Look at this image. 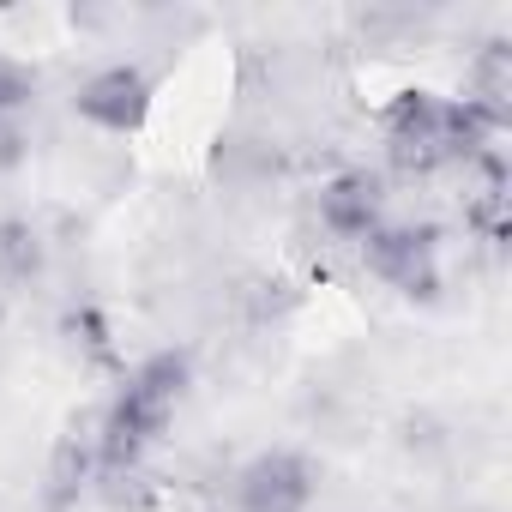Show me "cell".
Wrapping results in <instances>:
<instances>
[{"mask_svg":"<svg viewBox=\"0 0 512 512\" xmlns=\"http://www.w3.org/2000/svg\"><path fill=\"white\" fill-rule=\"evenodd\" d=\"M13 163H25V127L19 115H0V169H13Z\"/></svg>","mask_w":512,"mask_h":512,"instance_id":"7c38bea8","label":"cell"},{"mask_svg":"<svg viewBox=\"0 0 512 512\" xmlns=\"http://www.w3.org/2000/svg\"><path fill=\"white\" fill-rule=\"evenodd\" d=\"M25 97H31V79H25L13 61H0V115H19Z\"/></svg>","mask_w":512,"mask_h":512,"instance_id":"8fae6325","label":"cell"},{"mask_svg":"<svg viewBox=\"0 0 512 512\" xmlns=\"http://www.w3.org/2000/svg\"><path fill=\"white\" fill-rule=\"evenodd\" d=\"M500 133L458 97H440V91H398L386 109H380V145L392 157L398 175H446V169H464L470 157H482Z\"/></svg>","mask_w":512,"mask_h":512,"instance_id":"6da1fadb","label":"cell"},{"mask_svg":"<svg viewBox=\"0 0 512 512\" xmlns=\"http://www.w3.org/2000/svg\"><path fill=\"white\" fill-rule=\"evenodd\" d=\"M320 464L296 446H266L235 470V512H314Z\"/></svg>","mask_w":512,"mask_h":512,"instance_id":"277c9868","label":"cell"},{"mask_svg":"<svg viewBox=\"0 0 512 512\" xmlns=\"http://www.w3.org/2000/svg\"><path fill=\"white\" fill-rule=\"evenodd\" d=\"M43 272V235L31 217H0V290H25Z\"/></svg>","mask_w":512,"mask_h":512,"instance_id":"30bf717a","label":"cell"},{"mask_svg":"<svg viewBox=\"0 0 512 512\" xmlns=\"http://www.w3.org/2000/svg\"><path fill=\"white\" fill-rule=\"evenodd\" d=\"M187 380H193V362L181 350H157L145 356L109 398V410L97 416V452H103V476H121L133 470L181 416L187 404Z\"/></svg>","mask_w":512,"mask_h":512,"instance_id":"7a4b0ae2","label":"cell"},{"mask_svg":"<svg viewBox=\"0 0 512 512\" xmlns=\"http://www.w3.org/2000/svg\"><path fill=\"white\" fill-rule=\"evenodd\" d=\"M458 175H464V223L488 247H500L506 241V223H512V169H506L500 145H488L482 157H470Z\"/></svg>","mask_w":512,"mask_h":512,"instance_id":"52a82bcc","label":"cell"},{"mask_svg":"<svg viewBox=\"0 0 512 512\" xmlns=\"http://www.w3.org/2000/svg\"><path fill=\"white\" fill-rule=\"evenodd\" d=\"M151 103H157V79L139 61H109L73 91V115L91 121L97 133H115V139L139 133L151 121Z\"/></svg>","mask_w":512,"mask_h":512,"instance_id":"5b68a950","label":"cell"},{"mask_svg":"<svg viewBox=\"0 0 512 512\" xmlns=\"http://www.w3.org/2000/svg\"><path fill=\"white\" fill-rule=\"evenodd\" d=\"M458 103H470L494 133H506L512 127V43H488L476 61H470V73H464V97Z\"/></svg>","mask_w":512,"mask_h":512,"instance_id":"ba28073f","label":"cell"},{"mask_svg":"<svg viewBox=\"0 0 512 512\" xmlns=\"http://www.w3.org/2000/svg\"><path fill=\"white\" fill-rule=\"evenodd\" d=\"M97 476H103L97 422H91V428H67V434H61V446H55V458H49V500H55V506H67V500H79Z\"/></svg>","mask_w":512,"mask_h":512,"instance_id":"9c48e42d","label":"cell"},{"mask_svg":"<svg viewBox=\"0 0 512 512\" xmlns=\"http://www.w3.org/2000/svg\"><path fill=\"white\" fill-rule=\"evenodd\" d=\"M362 266L386 290H398V296H434L440 290V229L434 223H398V217H386L362 241Z\"/></svg>","mask_w":512,"mask_h":512,"instance_id":"3957f363","label":"cell"},{"mask_svg":"<svg viewBox=\"0 0 512 512\" xmlns=\"http://www.w3.org/2000/svg\"><path fill=\"white\" fill-rule=\"evenodd\" d=\"M320 223L338 235V241H368L386 217H392V193H386V175L374 169H338L332 181H320V199H314Z\"/></svg>","mask_w":512,"mask_h":512,"instance_id":"8992f818","label":"cell"}]
</instances>
